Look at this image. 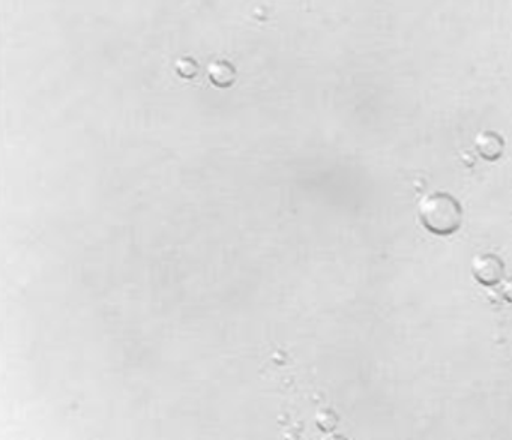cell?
<instances>
[{
  "label": "cell",
  "instance_id": "obj_3",
  "mask_svg": "<svg viewBox=\"0 0 512 440\" xmlns=\"http://www.w3.org/2000/svg\"><path fill=\"white\" fill-rule=\"evenodd\" d=\"M503 146L505 143H503L502 137L494 131H481L475 137L476 151L487 161L499 160L503 154Z\"/></svg>",
  "mask_w": 512,
  "mask_h": 440
},
{
  "label": "cell",
  "instance_id": "obj_4",
  "mask_svg": "<svg viewBox=\"0 0 512 440\" xmlns=\"http://www.w3.org/2000/svg\"><path fill=\"white\" fill-rule=\"evenodd\" d=\"M500 293H502L505 301L512 302V280L503 281Z\"/></svg>",
  "mask_w": 512,
  "mask_h": 440
},
{
  "label": "cell",
  "instance_id": "obj_1",
  "mask_svg": "<svg viewBox=\"0 0 512 440\" xmlns=\"http://www.w3.org/2000/svg\"><path fill=\"white\" fill-rule=\"evenodd\" d=\"M422 226L436 236L454 235L463 223V208L448 193H431L418 205Z\"/></svg>",
  "mask_w": 512,
  "mask_h": 440
},
{
  "label": "cell",
  "instance_id": "obj_2",
  "mask_svg": "<svg viewBox=\"0 0 512 440\" xmlns=\"http://www.w3.org/2000/svg\"><path fill=\"white\" fill-rule=\"evenodd\" d=\"M505 266L502 259L494 254H479L473 259L472 274L482 286H496L502 281Z\"/></svg>",
  "mask_w": 512,
  "mask_h": 440
}]
</instances>
